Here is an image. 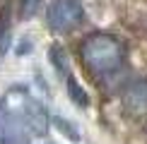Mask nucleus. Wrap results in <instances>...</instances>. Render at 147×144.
Returning a JSON list of instances; mask_svg holds the SVG:
<instances>
[{"label":"nucleus","instance_id":"nucleus-3","mask_svg":"<svg viewBox=\"0 0 147 144\" xmlns=\"http://www.w3.org/2000/svg\"><path fill=\"white\" fill-rule=\"evenodd\" d=\"M123 103L138 113L147 111V79H135L128 84L123 91Z\"/></svg>","mask_w":147,"mask_h":144},{"label":"nucleus","instance_id":"nucleus-8","mask_svg":"<svg viewBox=\"0 0 147 144\" xmlns=\"http://www.w3.org/2000/svg\"><path fill=\"white\" fill-rule=\"evenodd\" d=\"M46 144H51V142H46Z\"/></svg>","mask_w":147,"mask_h":144},{"label":"nucleus","instance_id":"nucleus-4","mask_svg":"<svg viewBox=\"0 0 147 144\" xmlns=\"http://www.w3.org/2000/svg\"><path fill=\"white\" fill-rule=\"evenodd\" d=\"M65 84H68V96H70V101L72 103H77V106H82V108H87L89 106V94L84 91L82 87H80V82L75 79L72 75H68V79H65Z\"/></svg>","mask_w":147,"mask_h":144},{"label":"nucleus","instance_id":"nucleus-1","mask_svg":"<svg viewBox=\"0 0 147 144\" xmlns=\"http://www.w3.org/2000/svg\"><path fill=\"white\" fill-rule=\"evenodd\" d=\"M80 58L92 75L104 79V77L121 70V65L125 60V46L118 36L96 31V34H89L80 43Z\"/></svg>","mask_w":147,"mask_h":144},{"label":"nucleus","instance_id":"nucleus-6","mask_svg":"<svg viewBox=\"0 0 147 144\" xmlns=\"http://www.w3.org/2000/svg\"><path fill=\"white\" fill-rule=\"evenodd\" d=\"M7 48H10V19L0 15V53H5Z\"/></svg>","mask_w":147,"mask_h":144},{"label":"nucleus","instance_id":"nucleus-5","mask_svg":"<svg viewBox=\"0 0 147 144\" xmlns=\"http://www.w3.org/2000/svg\"><path fill=\"white\" fill-rule=\"evenodd\" d=\"M41 0H20V17L22 19H32V17L39 12Z\"/></svg>","mask_w":147,"mask_h":144},{"label":"nucleus","instance_id":"nucleus-7","mask_svg":"<svg viewBox=\"0 0 147 144\" xmlns=\"http://www.w3.org/2000/svg\"><path fill=\"white\" fill-rule=\"evenodd\" d=\"M51 60H53V65H56L58 72H63L65 67H68V60H65V53H63L60 46H53L51 48Z\"/></svg>","mask_w":147,"mask_h":144},{"label":"nucleus","instance_id":"nucleus-2","mask_svg":"<svg viewBox=\"0 0 147 144\" xmlns=\"http://www.w3.org/2000/svg\"><path fill=\"white\" fill-rule=\"evenodd\" d=\"M84 19V7L80 0H53L46 10V22L53 31H72Z\"/></svg>","mask_w":147,"mask_h":144}]
</instances>
